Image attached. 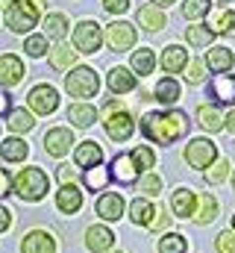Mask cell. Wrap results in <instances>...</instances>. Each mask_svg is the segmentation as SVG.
Segmentation results:
<instances>
[{
	"label": "cell",
	"instance_id": "6da1fadb",
	"mask_svg": "<svg viewBox=\"0 0 235 253\" xmlns=\"http://www.w3.org/2000/svg\"><path fill=\"white\" fill-rule=\"evenodd\" d=\"M141 132L144 138L156 141V144H171L176 138H182L188 132V118L179 109H168V112H147L141 118Z\"/></svg>",
	"mask_w": 235,
	"mask_h": 253
},
{
	"label": "cell",
	"instance_id": "7a4b0ae2",
	"mask_svg": "<svg viewBox=\"0 0 235 253\" xmlns=\"http://www.w3.org/2000/svg\"><path fill=\"white\" fill-rule=\"evenodd\" d=\"M44 12V0H15L6 6V27L12 33H30Z\"/></svg>",
	"mask_w": 235,
	"mask_h": 253
},
{
	"label": "cell",
	"instance_id": "3957f363",
	"mask_svg": "<svg viewBox=\"0 0 235 253\" xmlns=\"http://www.w3.org/2000/svg\"><path fill=\"white\" fill-rule=\"evenodd\" d=\"M65 88H68L71 97L85 100V97H94V94H97L100 77H97V71L88 68V65H74V68L65 74Z\"/></svg>",
	"mask_w": 235,
	"mask_h": 253
},
{
	"label": "cell",
	"instance_id": "277c9868",
	"mask_svg": "<svg viewBox=\"0 0 235 253\" xmlns=\"http://www.w3.org/2000/svg\"><path fill=\"white\" fill-rule=\"evenodd\" d=\"M15 191H18L21 200H30V203L41 200L47 194V174L41 168H24L15 177Z\"/></svg>",
	"mask_w": 235,
	"mask_h": 253
},
{
	"label": "cell",
	"instance_id": "5b68a950",
	"mask_svg": "<svg viewBox=\"0 0 235 253\" xmlns=\"http://www.w3.org/2000/svg\"><path fill=\"white\" fill-rule=\"evenodd\" d=\"M103 42V30L97 21H79L74 27V50L77 53H97Z\"/></svg>",
	"mask_w": 235,
	"mask_h": 253
},
{
	"label": "cell",
	"instance_id": "8992f818",
	"mask_svg": "<svg viewBox=\"0 0 235 253\" xmlns=\"http://www.w3.org/2000/svg\"><path fill=\"white\" fill-rule=\"evenodd\" d=\"M185 162H188L191 168H200V171H206L209 165H215V162H218V147H215V141H209V138H191V141L185 144Z\"/></svg>",
	"mask_w": 235,
	"mask_h": 253
},
{
	"label": "cell",
	"instance_id": "52a82bcc",
	"mask_svg": "<svg viewBox=\"0 0 235 253\" xmlns=\"http://www.w3.org/2000/svg\"><path fill=\"white\" fill-rule=\"evenodd\" d=\"M56 106H59V91L53 85L39 83L36 88H30V94H27V109H30V112H36V115H50V112H56Z\"/></svg>",
	"mask_w": 235,
	"mask_h": 253
},
{
	"label": "cell",
	"instance_id": "ba28073f",
	"mask_svg": "<svg viewBox=\"0 0 235 253\" xmlns=\"http://www.w3.org/2000/svg\"><path fill=\"white\" fill-rule=\"evenodd\" d=\"M103 39H106V44H109L112 50L123 53V50L135 47L138 33H135V27H132V24H126V21H112V24L106 27V33H103Z\"/></svg>",
	"mask_w": 235,
	"mask_h": 253
},
{
	"label": "cell",
	"instance_id": "9c48e42d",
	"mask_svg": "<svg viewBox=\"0 0 235 253\" xmlns=\"http://www.w3.org/2000/svg\"><path fill=\"white\" fill-rule=\"evenodd\" d=\"M103 126H106V132H109L112 141H126L135 132V118L129 112H115V115H109L103 121Z\"/></svg>",
	"mask_w": 235,
	"mask_h": 253
},
{
	"label": "cell",
	"instance_id": "30bf717a",
	"mask_svg": "<svg viewBox=\"0 0 235 253\" xmlns=\"http://www.w3.org/2000/svg\"><path fill=\"white\" fill-rule=\"evenodd\" d=\"M24 62L15 56V53H3L0 56V85H6V88H12V85H18L21 80H24Z\"/></svg>",
	"mask_w": 235,
	"mask_h": 253
},
{
	"label": "cell",
	"instance_id": "8fae6325",
	"mask_svg": "<svg viewBox=\"0 0 235 253\" xmlns=\"http://www.w3.org/2000/svg\"><path fill=\"white\" fill-rule=\"evenodd\" d=\"M106 85H109L112 94H129V91L135 88V74H132V68H120V65L109 68Z\"/></svg>",
	"mask_w": 235,
	"mask_h": 253
},
{
	"label": "cell",
	"instance_id": "7c38bea8",
	"mask_svg": "<svg viewBox=\"0 0 235 253\" xmlns=\"http://www.w3.org/2000/svg\"><path fill=\"white\" fill-rule=\"evenodd\" d=\"M21 253H56V239L44 230H33V233L24 236Z\"/></svg>",
	"mask_w": 235,
	"mask_h": 253
},
{
	"label": "cell",
	"instance_id": "4fadbf2b",
	"mask_svg": "<svg viewBox=\"0 0 235 253\" xmlns=\"http://www.w3.org/2000/svg\"><path fill=\"white\" fill-rule=\"evenodd\" d=\"M71 144H74V132L65 129V126H56V129H50V132L44 135V147H47V153L56 156V159H62V156L71 150Z\"/></svg>",
	"mask_w": 235,
	"mask_h": 253
},
{
	"label": "cell",
	"instance_id": "5bb4252c",
	"mask_svg": "<svg viewBox=\"0 0 235 253\" xmlns=\"http://www.w3.org/2000/svg\"><path fill=\"white\" fill-rule=\"evenodd\" d=\"M112 180H118V183H123V186H129V183H135L138 180V168H135V162H132V156L129 153H118L115 159H112Z\"/></svg>",
	"mask_w": 235,
	"mask_h": 253
},
{
	"label": "cell",
	"instance_id": "9a60e30c",
	"mask_svg": "<svg viewBox=\"0 0 235 253\" xmlns=\"http://www.w3.org/2000/svg\"><path fill=\"white\" fill-rule=\"evenodd\" d=\"M112 242H115V236H112V230L103 227V224H94V227L85 230V248L91 253H106L112 248Z\"/></svg>",
	"mask_w": 235,
	"mask_h": 253
},
{
	"label": "cell",
	"instance_id": "2e32d148",
	"mask_svg": "<svg viewBox=\"0 0 235 253\" xmlns=\"http://www.w3.org/2000/svg\"><path fill=\"white\" fill-rule=\"evenodd\" d=\"M212 97L218 103H227V106H235V74H218L209 85Z\"/></svg>",
	"mask_w": 235,
	"mask_h": 253
},
{
	"label": "cell",
	"instance_id": "e0dca14e",
	"mask_svg": "<svg viewBox=\"0 0 235 253\" xmlns=\"http://www.w3.org/2000/svg\"><path fill=\"white\" fill-rule=\"evenodd\" d=\"M94 212H97L100 218H106V221H118V218L123 215V197H120L118 191L100 194V200L94 203Z\"/></svg>",
	"mask_w": 235,
	"mask_h": 253
},
{
	"label": "cell",
	"instance_id": "ac0fdd59",
	"mask_svg": "<svg viewBox=\"0 0 235 253\" xmlns=\"http://www.w3.org/2000/svg\"><path fill=\"white\" fill-rule=\"evenodd\" d=\"M74 159H77V165L79 168H94V165H103V150H100V144L97 141H82V144H77V153H74Z\"/></svg>",
	"mask_w": 235,
	"mask_h": 253
},
{
	"label": "cell",
	"instance_id": "d6986e66",
	"mask_svg": "<svg viewBox=\"0 0 235 253\" xmlns=\"http://www.w3.org/2000/svg\"><path fill=\"white\" fill-rule=\"evenodd\" d=\"M235 65V53L230 47H212L206 53V68L215 71V74H230Z\"/></svg>",
	"mask_w": 235,
	"mask_h": 253
},
{
	"label": "cell",
	"instance_id": "ffe728a7",
	"mask_svg": "<svg viewBox=\"0 0 235 253\" xmlns=\"http://www.w3.org/2000/svg\"><path fill=\"white\" fill-rule=\"evenodd\" d=\"M224 115H221V109L218 106H212V103H200L197 106V124L203 126L206 132H218V129H224Z\"/></svg>",
	"mask_w": 235,
	"mask_h": 253
},
{
	"label": "cell",
	"instance_id": "44dd1931",
	"mask_svg": "<svg viewBox=\"0 0 235 253\" xmlns=\"http://www.w3.org/2000/svg\"><path fill=\"white\" fill-rule=\"evenodd\" d=\"M185 65H188V50H185V47H179V44H168V47L162 50V68H165L168 74H179V71H185Z\"/></svg>",
	"mask_w": 235,
	"mask_h": 253
},
{
	"label": "cell",
	"instance_id": "7402d4cb",
	"mask_svg": "<svg viewBox=\"0 0 235 253\" xmlns=\"http://www.w3.org/2000/svg\"><path fill=\"white\" fill-rule=\"evenodd\" d=\"M56 206H59V212L74 215V212L82 206V191L77 189V186H62V189L56 191Z\"/></svg>",
	"mask_w": 235,
	"mask_h": 253
},
{
	"label": "cell",
	"instance_id": "603a6c76",
	"mask_svg": "<svg viewBox=\"0 0 235 253\" xmlns=\"http://www.w3.org/2000/svg\"><path fill=\"white\" fill-rule=\"evenodd\" d=\"M182 97V88H179V83H176L174 77H165V80H159L156 83V88H153V100H159V103H165V106H171Z\"/></svg>",
	"mask_w": 235,
	"mask_h": 253
},
{
	"label": "cell",
	"instance_id": "cb8c5ba5",
	"mask_svg": "<svg viewBox=\"0 0 235 253\" xmlns=\"http://www.w3.org/2000/svg\"><path fill=\"white\" fill-rule=\"evenodd\" d=\"M138 24H141L147 33H159L168 21H165V12H162L159 6H150V3H147V6L138 9Z\"/></svg>",
	"mask_w": 235,
	"mask_h": 253
},
{
	"label": "cell",
	"instance_id": "d4e9b609",
	"mask_svg": "<svg viewBox=\"0 0 235 253\" xmlns=\"http://www.w3.org/2000/svg\"><path fill=\"white\" fill-rule=\"evenodd\" d=\"M68 121L74 126H79V129H85V126H91L97 121V109H94L91 103H74V106L68 109Z\"/></svg>",
	"mask_w": 235,
	"mask_h": 253
},
{
	"label": "cell",
	"instance_id": "484cf974",
	"mask_svg": "<svg viewBox=\"0 0 235 253\" xmlns=\"http://www.w3.org/2000/svg\"><path fill=\"white\" fill-rule=\"evenodd\" d=\"M194 203H197V197H194L191 189H176L174 197H171V209H174V215H179V218L194 215Z\"/></svg>",
	"mask_w": 235,
	"mask_h": 253
},
{
	"label": "cell",
	"instance_id": "4316f807",
	"mask_svg": "<svg viewBox=\"0 0 235 253\" xmlns=\"http://www.w3.org/2000/svg\"><path fill=\"white\" fill-rule=\"evenodd\" d=\"M185 42H188L191 47H209V44L215 42V30L206 27V24H191V27L185 30Z\"/></svg>",
	"mask_w": 235,
	"mask_h": 253
},
{
	"label": "cell",
	"instance_id": "83f0119b",
	"mask_svg": "<svg viewBox=\"0 0 235 253\" xmlns=\"http://www.w3.org/2000/svg\"><path fill=\"white\" fill-rule=\"evenodd\" d=\"M153 215H156V206H153V203H147L144 197H141V200H132V206H129L132 224H138V227H153Z\"/></svg>",
	"mask_w": 235,
	"mask_h": 253
},
{
	"label": "cell",
	"instance_id": "f1b7e54d",
	"mask_svg": "<svg viewBox=\"0 0 235 253\" xmlns=\"http://www.w3.org/2000/svg\"><path fill=\"white\" fill-rule=\"evenodd\" d=\"M215 30V36H230L235 39V9H218V15L209 24Z\"/></svg>",
	"mask_w": 235,
	"mask_h": 253
},
{
	"label": "cell",
	"instance_id": "f546056e",
	"mask_svg": "<svg viewBox=\"0 0 235 253\" xmlns=\"http://www.w3.org/2000/svg\"><path fill=\"white\" fill-rule=\"evenodd\" d=\"M27 153H30V147H27V141H21V138H6V141L0 144V156H3L6 162H24Z\"/></svg>",
	"mask_w": 235,
	"mask_h": 253
},
{
	"label": "cell",
	"instance_id": "4dcf8cb0",
	"mask_svg": "<svg viewBox=\"0 0 235 253\" xmlns=\"http://www.w3.org/2000/svg\"><path fill=\"white\" fill-rule=\"evenodd\" d=\"M153 68H156V53L150 50V47H141V50H135L132 53V74L138 77H147V74H153Z\"/></svg>",
	"mask_w": 235,
	"mask_h": 253
},
{
	"label": "cell",
	"instance_id": "1f68e13d",
	"mask_svg": "<svg viewBox=\"0 0 235 253\" xmlns=\"http://www.w3.org/2000/svg\"><path fill=\"white\" fill-rule=\"evenodd\" d=\"M44 33H47L53 42H62V39L68 36V18H65L62 12H50V15H44Z\"/></svg>",
	"mask_w": 235,
	"mask_h": 253
},
{
	"label": "cell",
	"instance_id": "d6a6232c",
	"mask_svg": "<svg viewBox=\"0 0 235 253\" xmlns=\"http://www.w3.org/2000/svg\"><path fill=\"white\" fill-rule=\"evenodd\" d=\"M33 124H36V118L30 109H9V115H6V126L15 132H27V129H33Z\"/></svg>",
	"mask_w": 235,
	"mask_h": 253
},
{
	"label": "cell",
	"instance_id": "836d02e7",
	"mask_svg": "<svg viewBox=\"0 0 235 253\" xmlns=\"http://www.w3.org/2000/svg\"><path fill=\"white\" fill-rule=\"evenodd\" d=\"M109 180H112V174H109L103 165H94V168H88V171H85V177H82L85 189H91V191L106 189V186H109Z\"/></svg>",
	"mask_w": 235,
	"mask_h": 253
},
{
	"label": "cell",
	"instance_id": "e575fe53",
	"mask_svg": "<svg viewBox=\"0 0 235 253\" xmlns=\"http://www.w3.org/2000/svg\"><path fill=\"white\" fill-rule=\"evenodd\" d=\"M197 203H200V209H197L194 221H197V224H209V221H215V215H218V200H215L212 194H200Z\"/></svg>",
	"mask_w": 235,
	"mask_h": 253
},
{
	"label": "cell",
	"instance_id": "d590c367",
	"mask_svg": "<svg viewBox=\"0 0 235 253\" xmlns=\"http://www.w3.org/2000/svg\"><path fill=\"white\" fill-rule=\"evenodd\" d=\"M212 12V0H185L182 3V15L191 21V24H197L200 18H206Z\"/></svg>",
	"mask_w": 235,
	"mask_h": 253
},
{
	"label": "cell",
	"instance_id": "8d00e7d4",
	"mask_svg": "<svg viewBox=\"0 0 235 253\" xmlns=\"http://www.w3.org/2000/svg\"><path fill=\"white\" fill-rule=\"evenodd\" d=\"M74 62H77V50H74V47L59 44V47L50 50V65H53V68H71Z\"/></svg>",
	"mask_w": 235,
	"mask_h": 253
},
{
	"label": "cell",
	"instance_id": "74e56055",
	"mask_svg": "<svg viewBox=\"0 0 235 253\" xmlns=\"http://www.w3.org/2000/svg\"><path fill=\"white\" fill-rule=\"evenodd\" d=\"M129 156H132V162H135V168H138V171H147V168H153V165H156V156H153V150H150L147 144H138Z\"/></svg>",
	"mask_w": 235,
	"mask_h": 253
},
{
	"label": "cell",
	"instance_id": "f35d334b",
	"mask_svg": "<svg viewBox=\"0 0 235 253\" xmlns=\"http://www.w3.org/2000/svg\"><path fill=\"white\" fill-rule=\"evenodd\" d=\"M24 50H27V56H33V59H41V56L47 53V36H27V42H24Z\"/></svg>",
	"mask_w": 235,
	"mask_h": 253
},
{
	"label": "cell",
	"instance_id": "ab89813d",
	"mask_svg": "<svg viewBox=\"0 0 235 253\" xmlns=\"http://www.w3.org/2000/svg\"><path fill=\"white\" fill-rule=\"evenodd\" d=\"M227 177H230V162H227V159H218L215 165H209V168H206V180H209L212 186L224 183Z\"/></svg>",
	"mask_w": 235,
	"mask_h": 253
},
{
	"label": "cell",
	"instance_id": "60d3db41",
	"mask_svg": "<svg viewBox=\"0 0 235 253\" xmlns=\"http://www.w3.org/2000/svg\"><path fill=\"white\" fill-rule=\"evenodd\" d=\"M159 253H185V239L179 233H168L159 242Z\"/></svg>",
	"mask_w": 235,
	"mask_h": 253
},
{
	"label": "cell",
	"instance_id": "b9f144b4",
	"mask_svg": "<svg viewBox=\"0 0 235 253\" xmlns=\"http://www.w3.org/2000/svg\"><path fill=\"white\" fill-rule=\"evenodd\" d=\"M138 191H144L147 197H153V194L162 191V180H159L156 174H144V177L138 180Z\"/></svg>",
	"mask_w": 235,
	"mask_h": 253
},
{
	"label": "cell",
	"instance_id": "7bdbcfd3",
	"mask_svg": "<svg viewBox=\"0 0 235 253\" xmlns=\"http://www.w3.org/2000/svg\"><path fill=\"white\" fill-rule=\"evenodd\" d=\"M203 68H206L203 59H191V62L185 65V80H188V83H194V85H197V83H203Z\"/></svg>",
	"mask_w": 235,
	"mask_h": 253
},
{
	"label": "cell",
	"instance_id": "ee69618b",
	"mask_svg": "<svg viewBox=\"0 0 235 253\" xmlns=\"http://www.w3.org/2000/svg\"><path fill=\"white\" fill-rule=\"evenodd\" d=\"M215 248H218V253H235V233H221Z\"/></svg>",
	"mask_w": 235,
	"mask_h": 253
},
{
	"label": "cell",
	"instance_id": "f6af8a7d",
	"mask_svg": "<svg viewBox=\"0 0 235 253\" xmlns=\"http://www.w3.org/2000/svg\"><path fill=\"white\" fill-rule=\"evenodd\" d=\"M103 9H106L109 15H120V12L129 9V0H103Z\"/></svg>",
	"mask_w": 235,
	"mask_h": 253
},
{
	"label": "cell",
	"instance_id": "bcb514c9",
	"mask_svg": "<svg viewBox=\"0 0 235 253\" xmlns=\"http://www.w3.org/2000/svg\"><path fill=\"white\" fill-rule=\"evenodd\" d=\"M115 112H126L123 100H112V103H106V106H103V115H106V118H109V115H115Z\"/></svg>",
	"mask_w": 235,
	"mask_h": 253
},
{
	"label": "cell",
	"instance_id": "7dc6e473",
	"mask_svg": "<svg viewBox=\"0 0 235 253\" xmlns=\"http://www.w3.org/2000/svg\"><path fill=\"white\" fill-rule=\"evenodd\" d=\"M9 224H12V212H9L6 206H0V233L9 230Z\"/></svg>",
	"mask_w": 235,
	"mask_h": 253
},
{
	"label": "cell",
	"instance_id": "c3c4849f",
	"mask_svg": "<svg viewBox=\"0 0 235 253\" xmlns=\"http://www.w3.org/2000/svg\"><path fill=\"white\" fill-rule=\"evenodd\" d=\"M9 189H12V180H9V174L0 168V197H3V194H9Z\"/></svg>",
	"mask_w": 235,
	"mask_h": 253
},
{
	"label": "cell",
	"instance_id": "681fc988",
	"mask_svg": "<svg viewBox=\"0 0 235 253\" xmlns=\"http://www.w3.org/2000/svg\"><path fill=\"white\" fill-rule=\"evenodd\" d=\"M59 180H62L65 186H71V180H74V168H68V165H62V168H59Z\"/></svg>",
	"mask_w": 235,
	"mask_h": 253
},
{
	"label": "cell",
	"instance_id": "f907efd6",
	"mask_svg": "<svg viewBox=\"0 0 235 253\" xmlns=\"http://www.w3.org/2000/svg\"><path fill=\"white\" fill-rule=\"evenodd\" d=\"M156 215H159V218H153V230H162V227L168 224V215H165V209H156Z\"/></svg>",
	"mask_w": 235,
	"mask_h": 253
},
{
	"label": "cell",
	"instance_id": "816d5d0a",
	"mask_svg": "<svg viewBox=\"0 0 235 253\" xmlns=\"http://www.w3.org/2000/svg\"><path fill=\"white\" fill-rule=\"evenodd\" d=\"M6 112H9V94L0 91V115H6Z\"/></svg>",
	"mask_w": 235,
	"mask_h": 253
},
{
	"label": "cell",
	"instance_id": "f5cc1de1",
	"mask_svg": "<svg viewBox=\"0 0 235 253\" xmlns=\"http://www.w3.org/2000/svg\"><path fill=\"white\" fill-rule=\"evenodd\" d=\"M224 126H227L230 132H235V109L230 112V115H227V121H224Z\"/></svg>",
	"mask_w": 235,
	"mask_h": 253
},
{
	"label": "cell",
	"instance_id": "db71d44e",
	"mask_svg": "<svg viewBox=\"0 0 235 253\" xmlns=\"http://www.w3.org/2000/svg\"><path fill=\"white\" fill-rule=\"evenodd\" d=\"M153 3H156V6H159V9H162V6H171V3H174V0H153Z\"/></svg>",
	"mask_w": 235,
	"mask_h": 253
},
{
	"label": "cell",
	"instance_id": "11a10c76",
	"mask_svg": "<svg viewBox=\"0 0 235 253\" xmlns=\"http://www.w3.org/2000/svg\"><path fill=\"white\" fill-rule=\"evenodd\" d=\"M12 3H15V0H0V6H3V9H6V6H12Z\"/></svg>",
	"mask_w": 235,
	"mask_h": 253
},
{
	"label": "cell",
	"instance_id": "9f6ffc18",
	"mask_svg": "<svg viewBox=\"0 0 235 253\" xmlns=\"http://www.w3.org/2000/svg\"><path fill=\"white\" fill-rule=\"evenodd\" d=\"M221 3H233V0H221Z\"/></svg>",
	"mask_w": 235,
	"mask_h": 253
},
{
	"label": "cell",
	"instance_id": "6f0895ef",
	"mask_svg": "<svg viewBox=\"0 0 235 253\" xmlns=\"http://www.w3.org/2000/svg\"><path fill=\"white\" fill-rule=\"evenodd\" d=\"M233 227H235V215H233Z\"/></svg>",
	"mask_w": 235,
	"mask_h": 253
},
{
	"label": "cell",
	"instance_id": "680465c9",
	"mask_svg": "<svg viewBox=\"0 0 235 253\" xmlns=\"http://www.w3.org/2000/svg\"><path fill=\"white\" fill-rule=\"evenodd\" d=\"M233 186H235V174H233Z\"/></svg>",
	"mask_w": 235,
	"mask_h": 253
}]
</instances>
